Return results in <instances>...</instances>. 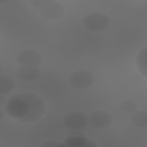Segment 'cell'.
I'll list each match as a JSON object with an SVG mask.
<instances>
[{
    "mask_svg": "<svg viewBox=\"0 0 147 147\" xmlns=\"http://www.w3.org/2000/svg\"><path fill=\"white\" fill-rule=\"evenodd\" d=\"M119 108V110L124 113L132 114L137 110L138 105L135 100L133 99H126L121 102Z\"/></svg>",
    "mask_w": 147,
    "mask_h": 147,
    "instance_id": "obj_13",
    "label": "cell"
},
{
    "mask_svg": "<svg viewBox=\"0 0 147 147\" xmlns=\"http://www.w3.org/2000/svg\"><path fill=\"white\" fill-rule=\"evenodd\" d=\"M58 142H59L58 141L54 140H49V141L43 142L40 146H44V147H55V146H56Z\"/></svg>",
    "mask_w": 147,
    "mask_h": 147,
    "instance_id": "obj_16",
    "label": "cell"
},
{
    "mask_svg": "<svg viewBox=\"0 0 147 147\" xmlns=\"http://www.w3.org/2000/svg\"><path fill=\"white\" fill-rule=\"evenodd\" d=\"M63 123L69 130H82L86 129L89 124L88 117L83 112L72 111L64 115Z\"/></svg>",
    "mask_w": 147,
    "mask_h": 147,
    "instance_id": "obj_5",
    "label": "cell"
},
{
    "mask_svg": "<svg viewBox=\"0 0 147 147\" xmlns=\"http://www.w3.org/2000/svg\"><path fill=\"white\" fill-rule=\"evenodd\" d=\"M25 99L29 104V113L20 122L33 123L39 121L47 111V106L44 99L37 94L31 92H22L13 95Z\"/></svg>",
    "mask_w": 147,
    "mask_h": 147,
    "instance_id": "obj_1",
    "label": "cell"
},
{
    "mask_svg": "<svg viewBox=\"0 0 147 147\" xmlns=\"http://www.w3.org/2000/svg\"><path fill=\"white\" fill-rule=\"evenodd\" d=\"M82 147H98V145L94 141L88 138Z\"/></svg>",
    "mask_w": 147,
    "mask_h": 147,
    "instance_id": "obj_17",
    "label": "cell"
},
{
    "mask_svg": "<svg viewBox=\"0 0 147 147\" xmlns=\"http://www.w3.org/2000/svg\"><path fill=\"white\" fill-rule=\"evenodd\" d=\"M88 123L90 126L97 129H105L109 127L114 121V117L109 111L98 110L92 112L88 115Z\"/></svg>",
    "mask_w": 147,
    "mask_h": 147,
    "instance_id": "obj_7",
    "label": "cell"
},
{
    "mask_svg": "<svg viewBox=\"0 0 147 147\" xmlns=\"http://www.w3.org/2000/svg\"><path fill=\"white\" fill-rule=\"evenodd\" d=\"M87 140L86 135H78L67 137L64 141L68 147H82Z\"/></svg>",
    "mask_w": 147,
    "mask_h": 147,
    "instance_id": "obj_14",
    "label": "cell"
},
{
    "mask_svg": "<svg viewBox=\"0 0 147 147\" xmlns=\"http://www.w3.org/2000/svg\"><path fill=\"white\" fill-rule=\"evenodd\" d=\"M131 123L138 128H146L147 126V111L138 110L133 113L130 119Z\"/></svg>",
    "mask_w": 147,
    "mask_h": 147,
    "instance_id": "obj_10",
    "label": "cell"
},
{
    "mask_svg": "<svg viewBox=\"0 0 147 147\" xmlns=\"http://www.w3.org/2000/svg\"><path fill=\"white\" fill-rule=\"evenodd\" d=\"M16 75L22 81L30 82L37 80L41 75V71L37 67L21 66L17 70Z\"/></svg>",
    "mask_w": 147,
    "mask_h": 147,
    "instance_id": "obj_9",
    "label": "cell"
},
{
    "mask_svg": "<svg viewBox=\"0 0 147 147\" xmlns=\"http://www.w3.org/2000/svg\"><path fill=\"white\" fill-rule=\"evenodd\" d=\"M7 1H4V0H0V3L1 4H3L5 2H7Z\"/></svg>",
    "mask_w": 147,
    "mask_h": 147,
    "instance_id": "obj_19",
    "label": "cell"
},
{
    "mask_svg": "<svg viewBox=\"0 0 147 147\" xmlns=\"http://www.w3.org/2000/svg\"><path fill=\"white\" fill-rule=\"evenodd\" d=\"M95 80L94 75L90 71L79 69L71 73L68 77V83L73 88L83 90L92 87Z\"/></svg>",
    "mask_w": 147,
    "mask_h": 147,
    "instance_id": "obj_3",
    "label": "cell"
},
{
    "mask_svg": "<svg viewBox=\"0 0 147 147\" xmlns=\"http://www.w3.org/2000/svg\"><path fill=\"white\" fill-rule=\"evenodd\" d=\"M5 114H4V113H3V111H2V110H0V121L1 122H2V120L3 119V118H4V117H5V115H4Z\"/></svg>",
    "mask_w": 147,
    "mask_h": 147,
    "instance_id": "obj_18",
    "label": "cell"
},
{
    "mask_svg": "<svg viewBox=\"0 0 147 147\" xmlns=\"http://www.w3.org/2000/svg\"><path fill=\"white\" fill-rule=\"evenodd\" d=\"M147 47L145 46L139 52L136 57V64L141 74L145 77L147 76Z\"/></svg>",
    "mask_w": 147,
    "mask_h": 147,
    "instance_id": "obj_12",
    "label": "cell"
},
{
    "mask_svg": "<svg viewBox=\"0 0 147 147\" xmlns=\"http://www.w3.org/2000/svg\"><path fill=\"white\" fill-rule=\"evenodd\" d=\"M16 87L15 80L10 76L1 75L0 94L6 95L11 92Z\"/></svg>",
    "mask_w": 147,
    "mask_h": 147,
    "instance_id": "obj_11",
    "label": "cell"
},
{
    "mask_svg": "<svg viewBox=\"0 0 147 147\" xmlns=\"http://www.w3.org/2000/svg\"><path fill=\"white\" fill-rule=\"evenodd\" d=\"M43 61V56L38 50L27 48L19 52L16 56V61L21 66L38 67Z\"/></svg>",
    "mask_w": 147,
    "mask_h": 147,
    "instance_id": "obj_6",
    "label": "cell"
},
{
    "mask_svg": "<svg viewBox=\"0 0 147 147\" xmlns=\"http://www.w3.org/2000/svg\"><path fill=\"white\" fill-rule=\"evenodd\" d=\"M49 0H31L29 2L30 5L34 9L38 10L44 7L48 2Z\"/></svg>",
    "mask_w": 147,
    "mask_h": 147,
    "instance_id": "obj_15",
    "label": "cell"
},
{
    "mask_svg": "<svg viewBox=\"0 0 147 147\" xmlns=\"http://www.w3.org/2000/svg\"><path fill=\"white\" fill-rule=\"evenodd\" d=\"M38 11L44 19L53 21L62 18L65 13V10L63 6L53 0H49L47 4Z\"/></svg>",
    "mask_w": 147,
    "mask_h": 147,
    "instance_id": "obj_8",
    "label": "cell"
},
{
    "mask_svg": "<svg viewBox=\"0 0 147 147\" xmlns=\"http://www.w3.org/2000/svg\"><path fill=\"white\" fill-rule=\"evenodd\" d=\"M110 24L107 15L101 12L93 11L86 15L83 19V26L88 30L100 32L107 29Z\"/></svg>",
    "mask_w": 147,
    "mask_h": 147,
    "instance_id": "obj_2",
    "label": "cell"
},
{
    "mask_svg": "<svg viewBox=\"0 0 147 147\" xmlns=\"http://www.w3.org/2000/svg\"><path fill=\"white\" fill-rule=\"evenodd\" d=\"M7 102L5 110L11 118L20 121L29 111L28 103L24 99L14 95Z\"/></svg>",
    "mask_w": 147,
    "mask_h": 147,
    "instance_id": "obj_4",
    "label": "cell"
}]
</instances>
